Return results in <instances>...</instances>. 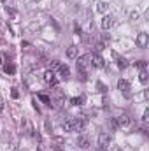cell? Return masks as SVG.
I'll return each instance as SVG.
<instances>
[{
  "instance_id": "cell-20",
  "label": "cell",
  "mask_w": 149,
  "mask_h": 151,
  "mask_svg": "<svg viewBox=\"0 0 149 151\" xmlns=\"http://www.w3.org/2000/svg\"><path fill=\"white\" fill-rule=\"evenodd\" d=\"M102 49H104V42H97L95 44V53H100Z\"/></svg>"
},
{
  "instance_id": "cell-18",
  "label": "cell",
  "mask_w": 149,
  "mask_h": 151,
  "mask_svg": "<svg viewBox=\"0 0 149 151\" xmlns=\"http://www.w3.org/2000/svg\"><path fill=\"white\" fill-rule=\"evenodd\" d=\"M117 67H119V69H126V67H128V62H126L125 58H119V60H117Z\"/></svg>"
},
{
  "instance_id": "cell-9",
  "label": "cell",
  "mask_w": 149,
  "mask_h": 151,
  "mask_svg": "<svg viewBox=\"0 0 149 151\" xmlns=\"http://www.w3.org/2000/svg\"><path fill=\"white\" fill-rule=\"evenodd\" d=\"M112 25H114V18H112V16H104V19H102V28H104V30H109Z\"/></svg>"
},
{
  "instance_id": "cell-27",
  "label": "cell",
  "mask_w": 149,
  "mask_h": 151,
  "mask_svg": "<svg viewBox=\"0 0 149 151\" xmlns=\"http://www.w3.org/2000/svg\"><path fill=\"white\" fill-rule=\"evenodd\" d=\"M0 65H4V56L0 55Z\"/></svg>"
},
{
  "instance_id": "cell-26",
  "label": "cell",
  "mask_w": 149,
  "mask_h": 151,
  "mask_svg": "<svg viewBox=\"0 0 149 151\" xmlns=\"http://www.w3.org/2000/svg\"><path fill=\"white\" fill-rule=\"evenodd\" d=\"M4 111V100H2V97H0V113Z\"/></svg>"
},
{
  "instance_id": "cell-21",
  "label": "cell",
  "mask_w": 149,
  "mask_h": 151,
  "mask_svg": "<svg viewBox=\"0 0 149 151\" xmlns=\"http://www.w3.org/2000/svg\"><path fill=\"white\" fill-rule=\"evenodd\" d=\"M98 11H100V12H105V11H107V4L100 2V4H98Z\"/></svg>"
},
{
  "instance_id": "cell-13",
  "label": "cell",
  "mask_w": 149,
  "mask_h": 151,
  "mask_svg": "<svg viewBox=\"0 0 149 151\" xmlns=\"http://www.w3.org/2000/svg\"><path fill=\"white\" fill-rule=\"evenodd\" d=\"M4 72H5V74H14V72H16V65L11 63V62L5 63V65H4Z\"/></svg>"
},
{
  "instance_id": "cell-24",
  "label": "cell",
  "mask_w": 149,
  "mask_h": 151,
  "mask_svg": "<svg viewBox=\"0 0 149 151\" xmlns=\"http://www.w3.org/2000/svg\"><path fill=\"white\" fill-rule=\"evenodd\" d=\"M18 95H19V93H18V90L14 88V90H12V97H14V99H18Z\"/></svg>"
},
{
  "instance_id": "cell-5",
  "label": "cell",
  "mask_w": 149,
  "mask_h": 151,
  "mask_svg": "<svg viewBox=\"0 0 149 151\" xmlns=\"http://www.w3.org/2000/svg\"><path fill=\"white\" fill-rule=\"evenodd\" d=\"M148 44H149V37H148V34L146 32H140L139 35H137V46L139 47H148Z\"/></svg>"
},
{
  "instance_id": "cell-2",
  "label": "cell",
  "mask_w": 149,
  "mask_h": 151,
  "mask_svg": "<svg viewBox=\"0 0 149 151\" xmlns=\"http://www.w3.org/2000/svg\"><path fill=\"white\" fill-rule=\"evenodd\" d=\"M90 65H91V63H90V55L77 58V70H79V76H81L82 81L88 79V67H90Z\"/></svg>"
},
{
  "instance_id": "cell-3",
  "label": "cell",
  "mask_w": 149,
  "mask_h": 151,
  "mask_svg": "<svg viewBox=\"0 0 149 151\" xmlns=\"http://www.w3.org/2000/svg\"><path fill=\"white\" fill-rule=\"evenodd\" d=\"M90 63L93 65V67H97V69H102L105 63H104V58L100 56V53H91L90 55Z\"/></svg>"
},
{
  "instance_id": "cell-10",
  "label": "cell",
  "mask_w": 149,
  "mask_h": 151,
  "mask_svg": "<svg viewBox=\"0 0 149 151\" xmlns=\"http://www.w3.org/2000/svg\"><path fill=\"white\" fill-rule=\"evenodd\" d=\"M77 144H79L82 150H88V148L91 146V141H90L88 137H79V139H77Z\"/></svg>"
},
{
  "instance_id": "cell-28",
  "label": "cell",
  "mask_w": 149,
  "mask_h": 151,
  "mask_svg": "<svg viewBox=\"0 0 149 151\" xmlns=\"http://www.w3.org/2000/svg\"><path fill=\"white\" fill-rule=\"evenodd\" d=\"M97 151H107V150H104V148H98V150H97Z\"/></svg>"
},
{
  "instance_id": "cell-23",
  "label": "cell",
  "mask_w": 149,
  "mask_h": 151,
  "mask_svg": "<svg viewBox=\"0 0 149 151\" xmlns=\"http://www.w3.org/2000/svg\"><path fill=\"white\" fill-rule=\"evenodd\" d=\"M111 127H112V128H119V127H117V121H116V118H112V119H111Z\"/></svg>"
},
{
  "instance_id": "cell-15",
  "label": "cell",
  "mask_w": 149,
  "mask_h": 151,
  "mask_svg": "<svg viewBox=\"0 0 149 151\" xmlns=\"http://www.w3.org/2000/svg\"><path fill=\"white\" fill-rule=\"evenodd\" d=\"M148 79H149L148 72H146V70H140V74H139V81H140L142 84H146V83H148Z\"/></svg>"
},
{
  "instance_id": "cell-19",
  "label": "cell",
  "mask_w": 149,
  "mask_h": 151,
  "mask_svg": "<svg viewBox=\"0 0 149 151\" xmlns=\"http://www.w3.org/2000/svg\"><path fill=\"white\" fill-rule=\"evenodd\" d=\"M60 65H62V63H60L58 60H53V62H51V69H49V70H53V72H54V70H58V69H60Z\"/></svg>"
},
{
  "instance_id": "cell-17",
  "label": "cell",
  "mask_w": 149,
  "mask_h": 151,
  "mask_svg": "<svg viewBox=\"0 0 149 151\" xmlns=\"http://www.w3.org/2000/svg\"><path fill=\"white\" fill-rule=\"evenodd\" d=\"M135 67H137V69H140V70H146L148 62H146V60H139V62H135Z\"/></svg>"
},
{
  "instance_id": "cell-22",
  "label": "cell",
  "mask_w": 149,
  "mask_h": 151,
  "mask_svg": "<svg viewBox=\"0 0 149 151\" xmlns=\"http://www.w3.org/2000/svg\"><path fill=\"white\" fill-rule=\"evenodd\" d=\"M97 86H98V90H100L102 93H105V90H107V88H105V86H104L102 83H97Z\"/></svg>"
},
{
  "instance_id": "cell-25",
  "label": "cell",
  "mask_w": 149,
  "mask_h": 151,
  "mask_svg": "<svg viewBox=\"0 0 149 151\" xmlns=\"http://www.w3.org/2000/svg\"><path fill=\"white\" fill-rule=\"evenodd\" d=\"M142 119H144V121H148V119H149V111H146V113H144V118H142Z\"/></svg>"
},
{
  "instance_id": "cell-4",
  "label": "cell",
  "mask_w": 149,
  "mask_h": 151,
  "mask_svg": "<svg viewBox=\"0 0 149 151\" xmlns=\"http://www.w3.org/2000/svg\"><path fill=\"white\" fill-rule=\"evenodd\" d=\"M44 81H46L47 84H51V86H56V84H58V77H56V74H54L53 70H47V72L44 74Z\"/></svg>"
},
{
  "instance_id": "cell-6",
  "label": "cell",
  "mask_w": 149,
  "mask_h": 151,
  "mask_svg": "<svg viewBox=\"0 0 149 151\" xmlns=\"http://www.w3.org/2000/svg\"><path fill=\"white\" fill-rule=\"evenodd\" d=\"M109 144H111V137H109L107 134H100V135H98V148L107 150Z\"/></svg>"
},
{
  "instance_id": "cell-7",
  "label": "cell",
  "mask_w": 149,
  "mask_h": 151,
  "mask_svg": "<svg viewBox=\"0 0 149 151\" xmlns=\"http://www.w3.org/2000/svg\"><path fill=\"white\" fill-rule=\"evenodd\" d=\"M117 90L123 91L125 95H130V83H128L126 79H119V81H117Z\"/></svg>"
},
{
  "instance_id": "cell-11",
  "label": "cell",
  "mask_w": 149,
  "mask_h": 151,
  "mask_svg": "<svg viewBox=\"0 0 149 151\" xmlns=\"http://www.w3.org/2000/svg\"><path fill=\"white\" fill-rule=\"evenodd\" d=\"M67 58H70V60L77 58V46H69V49H67Z\"/></svg>"
},
{
  "instance_id": "cell-16",
  "label": "cell",
  "mask_w": 149,
  "mask_h": 151,
  "mask_svg": "<svg viewBox=\"0 0 149 151\" xmlns=\"http://www.w3.org/2000/svg\"><path fill=\"white\" fill-rule=\"evenodd\" d=\"M82 102H84L82 97H74V99H70V104H72V106H82Z\"/></svg>"
},
{
  "instance_id": "cell-14",
  "label": "cell",
  "mask_w": 149,
  "mask_h": 151,
  "mask_svg": "<svg viewBox=\"0 0 149 151\" xmlns=\"http://www.w3.org/2000/svg\"><path fill=\"white\" fill-rule=\"evenodd\" d=\"M39 99H40V100H42V102H44L46 106H53V100H51V99H49L47 95H44V93H40V95H39Z\"/></svg>"
},
{
  "instance_id": "cell-8",
  "label": "cell",
  "mask_w": 149,
  "mask_h": 151,
  "mask_svg": "<svg viewBox=\"0 0 149 151\" xmlns=\"http://www.w3.org/2000/svg\"><path fill=\"white\" fill-rule=\"evenodd\" d=\"M116 121H117V127H130V125H132V119H130L128 114H121V116H117Z\"/></svg>"
},
{
  "instance_id": "cell-1",
  "label": "cell",
  "mask_w": 149,
  "mask_h": 151,
  "mask_svg": "<svg viewBox=\"0 0 149 151\" xmlns=\"http://www.w3.org/2000/svg\"><path fill=\"white\" fill-rule=\"evenodd\" d=\"M86 125V118H77V119H67L63 123L65 132H81Z\"/></svg>"
},
{
  "instance_id": "cell-12",
  "label": "cell",
  "mask_w": 149,
  "mask_h": 151,
  "mask_svg": "<svg viewBox=\"0 0 149 151\" xmlns=\"http://www.w3.org/2000/svg\"><path fill=\"white\" fill-rule=\"evenodd\" d=\"M58 70H60V74H62L63 79H69V76H70V69H69L67 65H60V69H58Z\"/></svg>"
}]
</instances>
